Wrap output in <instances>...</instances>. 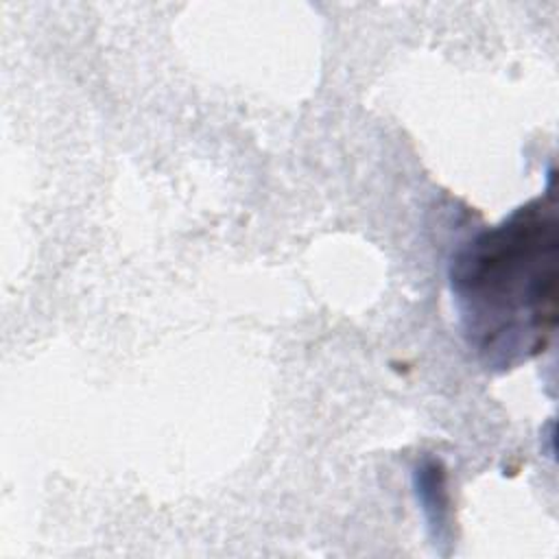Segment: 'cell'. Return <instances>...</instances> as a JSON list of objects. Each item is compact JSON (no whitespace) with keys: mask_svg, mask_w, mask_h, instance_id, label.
<instances>
[{"mask_svg":"<svg viewBox=\"0 0 559 559\" xmlns=\"http://www.w3.org/2000/svg\"><path fill=\"white\" fill-rule=\"evenodd\" d=\"M557 205L548 192L452 255L463 336L487 367L509 369L544 352L557 321Z\"/></svg>","mask_w":559,"mask_h":559,"instance_id":"obj_1","label":"cell"}]
</instances>
